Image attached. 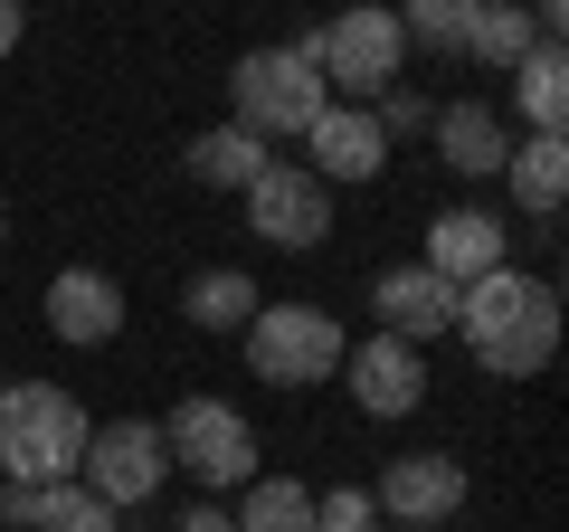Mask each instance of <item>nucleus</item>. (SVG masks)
<instances>
[{"label":"nucleus","mask_w":569,"mask_h":532,"mask_svg":"<svg viewBox=\"0 0 569 532\" xmlns=\"http://www.w3.org/2000/svg\"><path fill=\"white\" fill-rule=\"evenodd\" d=\"M162 447H171V466L200 475L209 494H219V485H247V475H257V428H247L228 400H181V410L162 418Z\"/></svg>","instance_id":"obj_7"},{"label":"nucleus","mask_w":569,"mask_h":532,"mask_svg":"<svg viewBox=\"0 0 569 532\" xmlns=\"http://www.w3.org/2000/svg\"><path fill=\"white\" fill-rule=\"evenodd\" d=\"M181 305H190L200 333H247V314H257L266 295H257V276H238V266H209V276H190Z\"/></svg>","instance_id":"obj_20"},{"label":"nucleus","mask_w":569,"mask_h":532,"mask_svg":"<svg viewBox=\"0 0 569 532\" xmlns=\"http://www.w3.org/2000/svg\"><path fill=\"white\" fill-rule=\"evenodd\" d=\"M512 96H522L531 134H560V115H569V58H560V39H541L522 67H512Z\"/></svg>","instance_id":"obj_19"},{"label":"nucleus","mask_w":569,"mask_h":532,"mask_svg":"<svg viewBox=\"0 0 569 532\" xmlns=\"http://www.w3.org/2000/svg\"><path fill=\"white\" fill-rule=\"evenodd\" d=\"M266 162H276V152H266L257 134H247V124H209L200 144H190V171H200L209 190H247Z\"/></svg>","instance_id":"obj_18"},{"label":"nucleus","mask_w":569,"mask_h":532,"mask_svg":"<svg viewBox=\"0 0 569 532\" xmlns=\"http://www.w3.org/2000/svg\"><path fill=\"white\" fill-rule=\"evenodd\" d=\"M447 333H466V352L493 381H531V371H550V352H560V286L493 266V276L456 286V324Z\"/></svg>","instance_id":"obj_1"},{"label":"nucleus","mask_w":569,"mask_h":532,"mask_svg":"<svg viewBox=\"0 0 569 532\" xmlns=\"http://www.w3.org/2000/svg\"><path fill=\"white\" fill-rule=\"evenodd\" d=\"M114 523H123V513H114V504H96V494L67 475V485H48V494H39V523H29V532H114Z\"/></svg>","instance_id":"obj_22"},{"label":"nucleus","mask_w":569,"mask_h":532,"mask_svg":"<svg viewBox=\"0 0 569 532\" xmlns=\"http://www.w3.org/2000/svg\"><path fill=\"white\" fill-rule=\"evenodd\" d=\"M86 494L114 513H142L152 494H162L171 475V447H162V418H114V428H86Z\"/></svg>","instance_id":"obj_6"},{"label":"nucleus","mask_w":569,"mask_h":532,"mask_svg":"<svg viewBox=\"0 0 569 532\" xmlns=\"http://www.w3.org/2000/svg\"><path fill=\"white\" fill-rule=\"evenodd\" d=\"M427 134H437V152H447V171H466V181H493L512 152V124L493 115V105H447V115H427Z\"/></svg>","instance_id":"obj_15"},{"label":"nucleus","mask_w":569,"mask_h":532,"mask_svg":"<svg viewBox=\"0 0 569 532\" xmlns=\"http://www.w3.org/2000/svg\"><path fill=\"white\" fill-rule=\"evenodd\" d=\"M0 238H10V209H0Z\"/></svg>","instance_id":"obj_28"},{"label":"nucleus","mask_w":569,"mask_h":532,"mask_svg":"<svg viewBox=\"0 0 569 532\" xmlns=\"http://www.w3.org/2000/svg\"><path fill=\"white\" fill-rule=\"evenodd\" d=\"M20 29H29V10H20V0H0V58L20 48Z\"/></svg>","instance_id":"obj_27"},{"label":"nucleus","mask_w":569,"mask_h":532,"mask_svg":"<svg viewBox=\"0 0 569 532\" xmlns=\"http://www.w3.org/2000/svg\"><path fill=\"white\" fill-rule=\"evenodd\" d=\"M171 532H238V513H219V504H209V494H200V504H190V513H181V523H171Z\"/></svg>","instance_id":"obj_26"},{"label":"nucleus","mask_w":569,"mask_h":532,"mask_svg":"<svg viewBox=\"0 0 569 532\" xmlns=\"http://www.w3.org/2000/svg\"><path fill=\"white\" fill-rule=\"evenodd\" d=\"M503 171H512V200H522L541 228L560 219V190H569V144H560V134H531V144H512Z\"/></svg>","instance_id":"obj_17"},{"label":"nucleus","mask_w":569,"mask_h":532,"mask_svg":"<svg viewBox=\"0 0 569 532\" xmlns=\"http://www.w3.org/2000/svg\"><path fill=\"white\" fill-rule=\"evenodd\" d=\"M86 428L96 418L58 381H0V466H10V485H67L86 466Z\"/></svg>","instance_id":"obj_2"},{"label":"nucleus","mask_w":569,"mask_h":532,"mask_svg":"<svg viewBox=\"0 0 569 532\" xmlns=\"http://www.w3.org/2000/svg\"><path fill=\"white\" fill-rule=\"evenodd\" d=\"M238 200H247V228L266 247H323V228H332V190L313 171H295V162H266Z\"/></svg>","instance_id":"obj_8"},{"label":"nucleus","mask_w":569,"mask_h":532,"mask_svg":"<svg viewBox=\"0 0 569 532\" xmlns=\"http://www.w3.org/2000/svg\"><path fill=\"white\" fill-rule=\"evenodd\" d=\"M370 504H380L399 532H437V523H456V513H466V466H456V456H437V447H418V456H399V466L370 485Z\"/></svg>","instance_id":"obj_9"},{"label":"nucleus","mask_w":569,"mask_h":532,"mask_svg":"<svg viewBox=\"0 0 569 532\" xmlns=\"http://www.w3.org/2000/svg\"><path fill=\"white\" fill-rule=\"evenodd\" d=\"M342 371H351L361 418H408L427 400V362H418V343H399V333H370L361 352H342Z\"/></svg>","instance_id":"obj_12"},{"label":"nucleus","mask_w":569,"mask_h":532,"mask_svg":"<svg viewBox=\"0 0 569 532\" xmlns=\"http://www.w3.org/2000/svg\"><path fill=\"white\" fill-rule=\"evenodd\" d=\"M466 20H475V0H408V10H399V39H418V48H466Z\"/></svg>","instance_id":"obj_23"},{"label":"nucleus","mask_w":569,"mask_h":532,"mask_svg":"<svg viewBox=\"0 0 569 532\" xmlns=\"http://www.w3.org/2000/svg\"><path fill=\"white\" fill-rule=\"evenodd\" d=\"M370 115H380V134L399 144V134H427V115H437V105L408 96V86H380V105H370Z\"/></svg>","instance_id":"obj_25"},{"label":"nucleus","mask_w":569,"mask_h":532,"mask_svg":"<svg viewBox=\"0 0 569 532\" xmlns=\"http://www.w3.org/2000/svg\"><path fill=\"white\" fill-rule=\"evenodd\" d=\"M313 532H380L370 485H332V494H313Z\"/></svg>","instance_id":"obj_24"},{"label":"nucleus","mask_w":569,"mask_h":532,"mask_svg":"<svg viewBox=\"0 0 569 532\" xmlns=\"http://www.w3.org/2000/svg\"><path fill=\"white\" fill-rule=\"evenodd\" d=\"M342 324L313 305H257L247 314V371H257L266 390H305V381H332L342 371Z\"/></svg>","instance_id":"obj_4"},{"label":"nucleus","mask_w":569,"mask_h":532,"mask_svg":"<svg viewBox=\"0 0 569 532\" xmlns=\"http://www.w3.org/2000/svg\"><path fill=\"white\" fill-rule=\"evenodd\" d=\"M48 333L77 343V352L114 343L123 333V286L104 276V266H58V276H48Z\"/></svg>","instance_id":"obj_13"},{"label":"nucleus","mask_w":569,"mask_h":532,"mask_svg":"<svg viewBox=\"0 0 569 532\" xmlns=\"http://www.w3.org/2000/svg\"><path fill=\"white\" fill-rule=\"evenodd\" d=\"M305 152H313V181H380L389 171V134L370 105H323V115L305 124Z\"/></svg>","instance_id":"obj_10"},{"label":"nucleus","mask_w":569,"mask_h":532,"mask_svg":"<svg viewBox=\"0 0 569 532\" xmlns=\"http://www.w3.org/2000/svg\"><path fill=\"white\" fill-rule=\"evenodd\" d=\"M531 48H541V29H531V0H475V20H466V58L475 67H522Z\"/></svg>","instance_id":"obj_16"},{"label":"nucleus","mask_w":569,"mask_h":532,"mask_svg":"<svg viewBox=\"0 0 569 532\" xmlns=\"http://www.w3.org/2000/svg\"><path fill=\"white\" fill-rule=\"evenodd\" d=\"M399 10H380V0H361V10H342L332 29H313V67H323V86H342V105L380 96V86H399Z\"/></svg>","instance_id":"obj_5"},{"label":"nucleus","mask_w":569,"mask_h":532,"mask_svg":"<svg viewBox=\"0 0 569 532\" xmlns=\"http://www.w3.org/2000/svg\"><path fill=\"white\" fill-rule=\"evenodd\" d=\"M370 305H380V333H399V343H437L456 324V286L427 276V266H389L380 286H370Z\"/></svg>","instance_id":"obj_14"},{"label":"nucleus","mask_w":569,"mask_h":532,"mask_svg":"<svg viewBox=\"0 0 569 532\" xmlns=\"http://www.w3.org/2000/svg\"><path fill=\"white\" fill-rule=\"evenodd\" d=\"M228 105H238L228 124H247L257 144H305V124L332 105V86L305 48H247L228 67Z\"/></svg>","instance_id":"obj_3"},{"label":"nucleus","mask_w":569,"mask_h":532,"mask_svg":"<svg viewBox=\"0 0 569 532\" xmlns=\"http://www.w3.org/2000/svg\"><path fill=\"white\" fill-rule=\"evenodd\" d=\"M238 532H313V494L295 485V475H247Z\"/></svg>","instance_id":"obj_21"},{"label":"nucleus","mask_w":569,"mask_h":532,"mask_svg":"<svg viewBox=\"0 0 569 532\" xmlns=\"http://www.w3.org/2000/svg\"><path fill=\"white\" fill-rule=\"evenodd\" d=\"M427 276H447V286H475V276H493V266H512V228L493 219V209H437L427 219Z\"/></svg>","instance_id":"obj_11"}]
</instances>
